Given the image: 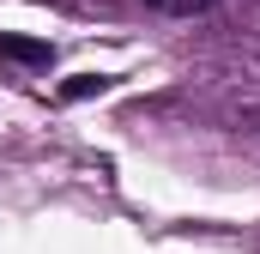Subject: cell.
Wrapping results in <instances>:
<instances>
[{"instance_id": "6da1fadb", "label": "cell", "mask_w": 260, "mask_h": 254, "mask_svg": "<svg viewBox=\"0 0 260 254\" xmlns=\"http://www.w3.org/2000/svg\"><path fill=\"white\" fill-rule=\"evenodd\" d=\"M0 55H6V61H24V67H49L55 61L49 43H24V37H0Z\"/></svg>"}, {"instance_id": "7a4b0ae2", "label": "cell", "mask_w": 260, "mask_h": 254, "mask_svg": "<svg viewBox=\"0 0 260 254\" xmlns=\"http://www.w3.org/2000/svg\"><path fill=\"white\" fill-rule=\"evenodd\" d=\"M145 6H157V12H170V18H194V12L212 6V0H145Z\"/></svg>"}]
</instances>
